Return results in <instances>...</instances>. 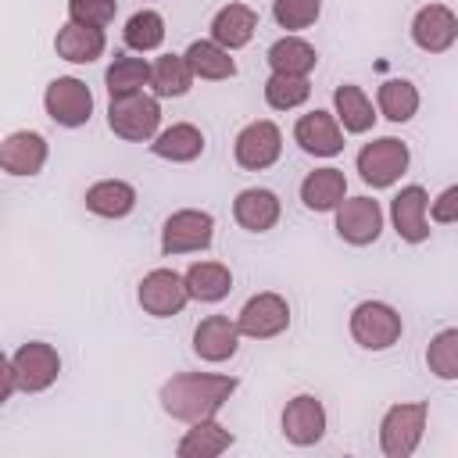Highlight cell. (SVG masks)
<instances>
[{"instance_id":"6da1fadb","label":"cell","mask_w":458,"mask_h":458,"mask_svg":"<svg viewBox=\"0 0 458 458\" xmlns=\"http://www.w3.org/2000/svg\"><path fill=\"white\" fill-rule=\"evenodd\" d=\"M236 394V376L218 372H179L161 383V408L179 422L215 419V411Z\"/></svg>"},{"instance_id":"7a4b0ae2","label":"cell","mask_w":458,"mask_h":458,"mask_svg":"<svg viewBox=\"0 0 458 458\" xmlns=\"http://www.w3.org/2000/svg\"><path fill=\"white\" fill-rule=\"evenodd\" d=\"M157 100L161 97H154L147 89L111 97V104H107V129L118 140H129V143L154 140L157 129H161V104Z\"/></svg>"},{"instance_id":"3957f363","label":"cell","mask_w":458,"mask_h":458,"mask_svg":"<svg viewBox=\"0 0 458 458\" xmlns=\"http://www.w3.org/2000/svg\"><path fill=\"white\" fill-rule=\"evenodd\" d=\"M426 419H429L426 401H401V404L386 408V415L379 422V451L386 458H411L422 444Z\"/></svg>"},{"instance_id":"277c9868","label":"cell","mask_w":458,"mask_h":458,"mask_svg":"<svg viewBox=\"0 0 458 458\" xmlns=\"http://www.w3.org/2000/svg\"><path fill=\"white\" fill-rule=\"evenodd\" d=\"M404 333V322H401V311L386 301H361L354 304L351 311V336L358 347L365 351H386L401 340Z\"/></svg>"},{"instance_id":"5b68a950","label":"cell","mask_w":458,"mask_h":458,"mask_svg":"<svg viewBox=\"0 0 458 458\" xmlns=\"http://www.w3.org/2000/svg\"><path fill=\"white\" fill-rule=\"evenodd\" d=\"M408 161H411V154H408L404 140L379 136V140H372V143H365L358 150V175L365 179V186L386 190V186H394L408 172Z\"/></svg>"},{"instance_id":"8992f818","label":"cell","mask_w":458,"mask_h":458,"mask_svg":"<svg viewBox=\"0 0 458 458\" xmlns=\"http://www.w3.org/2000/svg\"><path fill=\"white\" fill-rule=\"evenodd\" d=\"M7 361H11V372H14L18 390H25V394H43V390H50V386L57 383V376H61V354H57V347L47 344V340H29V344H21Z\"/></svg>"},{"instance_id":"52a82bcc","label":"cell","mask_w":458,"mask_h":458,"mask_svg":"<svg viewBox=\"0 0 458 458\" xmlns=\"http://www.w3.org/2000/svg\"><path fill=\"white\" fill-rule=\"evenodd\" d=\"M211 240H215V218H211V211H200V208L172 211L161 225V250L168 258L208 250Z\"/></svg>"},{"instance_id":"ba28073f","label":"cell","mask_w":458,"mask_h":458,"mask_svg":"<svg viewBox=\"0 0 458 458\" xmlns=\"http://www.w3.org/2000/svg\"><path fill=\"white\" fill-rule=\"evenodd\" d=\"M43 107H47L50 122H57L64 129H79L93 118V93L82 79L57 75V79H50V86L43 93Z\"/></svg>"},{"instance_id":"9c48e42d","label":"cell","mask_w":458,"mask_h":458,"mask_svg":"<svg viewBox=\"0 0 458 458\" xmlns=\"http://www.w3.org/2000/svg\"><path fill=\"white\" fill-rule=\"evenodd\" d=\"M279 154H283V132H279V125L268 122V118L247 122V125L236 132V140H233V157H236V165L247 168V172H265V168H272V165L279 161Z\"/></svg>"},{"instance_id":"30bf717a","label":"cell","mask_w":458,"mask_h":458,"mask_svg":"<svg viewBox=\"0 0 458 458\" xmlns=\"http://www.w3.org/2000/svg\"><path fill=\"white\" fill-rule=\"evenodd\" d=\"M136 301H140V308H143L147 315H154V318H172V315H179V311L186 308V301H193V297H190L186 276H179L175 268H154V272H147V276L140 279Z\"/></svg>"},{"instance_id":"8fae6325","label":"cell","mask_w":458,"mask_h":458,"mask_svg":"<svg viewBox=\"0 0 458 458\" xmlns=\"http://www.w3.org/2000/svg\"><path fill=\"white\" fill-rule=\"evenodd\" d=\"M236 326L250 340H272V336L286 333V326H290V304H286L283 293L261 290V293L247 297V304L236 315Z\"/></svg>"},{"instance_id":"7c38bea8","label":"cell","mask_w":458,"mask_h":458,"mask_svg":"<svg viewBox=\"0 0 458 458\" xmlns=\"http://www.w3.org/2000/svg\"><path fill=\"white\" fill-rule=\"evenodd\" d=\"M383 233V208L372 197H344L336 208V236L351 247H369Z\"/></svg>"},{"instance_id":"4fadbf2b","label":"cell","mask_w":458,"mask_h":458,"mask_svg":"<svg viewBox=\"0 0 458 458\" xmlns=\"http://www.w3.org/2000/svg\"><path fill=\"white\" fill-rule=\"evenodd\" d=\"M458 39V14L447 4H426L411 18V43L426 54H444Z\"/></svg>"},{"instance_id":"5bb4252c","label":"cell","mask_w":458,"mask_h":458,"mask_svg":"<svg viewBox=\"0 0 458 458\" xmlns=\"http://www.w3.org/2000/svg\"><path fill=\"white\" fill-rule=\"evenodd\" d=\"M283 437L293 447H311L326 437V408L315 394H297L283 408Z\"/></svg>"},{"instance_id":"9a60e30c","label":"cell","mask_w":458,"mask_h":458,"mask_svg":"<svg viewBox=\"0 0 458 458\" xmlns=\"http://www.w3.org/2000/svg\"><path fill=\"white\" fill-rule=\"evenodd\" d=\"M293 140H297V147H301L304 154H311V157H333V154L344 150V125H340L336 114L315 107V111H308V114L297 118Z\"/></svg>"},{"instance_id":"2e32d148","label":"cell","mask_w":458,"mask_h":458,"mask_svg":"<svg viewBox=\"0 0 458 458\" xmlns=\"http://www.w3.org/2000/svg\"><path fill=\"white\" fill-rule=\"evenodd\" d=\"M390 222L404 243H422L429 236V193L419 182L401 186V193L390 200Z\"/></svg>"},{"instance_id":"e0dca14e","label":"cell","mask_w":458,"mask_h":458,"mask_svg":"<svg viewBox=\"0 0 458 458\" xmlns=\"http://www.w3.org/2000/svg\"><path fill=\"white\" fill-rule=\"evenodd\" d=\"M240 336L243 333H240V326L229 315H208L193 329V354L200 361H211V365L229 361L240 351Z\"/></svg>"},{"instance_id":"ac0fdd59","label":"cell","mask_w":458,"mask_h":458,"mask_svg":"<svg viewBox=\"0 0 458 458\" xmlns=\"http://www.w3.org/2000/svg\"><path fill=\"white\" fill-rule=\"evenodd\" d=\"M279 215H283V204H279V197H276L272 190H265V186L240 190L236 200H233V218H236V225L247 229V233H268V229H276Z\"/></svg>"},{"instance_id":"d6986e66","label":"cell","mask_w":458,"mask_h":458,"mask_svg":"<svg viewBox=\"0 0 458 458\" xmlns=\"http://www.w3.org/2000/svg\"><path fill=\"white\" fill-rule=\"evenodd\" d=\"M0 165L7 175H36L47 165V140L32 129H18L0 143Z\"/></svg>"},{"instance_id":"ffe728a7","label":"cell","mask_w":458,"mask_h":458,"mask_svg":"<svg viewBox=\"0 0 458 458\" xmlns=\"http://www.w3.org/2000/svg\"><path fill=\"white\" fill-rule=\"evenodd\" d=\"M254 32H258V11L247 7V4H240V0L218 7L215 18H211V39L222 43L225 50L247 47L254 39Z\"/></svg>"},{"instance_id":"44dd1931","label":"cell","mask_w":458,"mask_h":458,"mask_svg":"<svg viewBox=\"0 0 458 458\" xmlns=\"http://www.w3.org/2000/svg\"><path fill=\"white\" fill-rule=\"evenodd\" d=\"M107 39H104V29H93V25H79V21H64L54 36V50L61 61H72V64H93L100 54H104Z\"/></svg>"},{"instance_id":"7402d4cb","label":"cell","mask_w":458,"mask_h":458,"mask_svg":"<svg viewBox=\"0 0 458 458\" xmlns=\"http://www.w3.org/2000/svg\"><path fill=\"white\" fill-rule=\"evenodd\" d=\"M344 197H347V175L333 165L308 172L301 182V200L308 211H336Z\"/></svg>"},{"instance_id":"603a6c76","label":"cell","mask_w":458,"mask_h":458,"mask_svg":"<svg viewBox=\"0 0 458 458\" xmlns=\"http://www.w3.org/2000/svg\"><path fill=\"white\" fill-rule=\"evenodd\" d=\"M150 150L161 157V161H172V165H186V161H197L204 154V132L190 122H175L168 129H161L154 140H150Z\"/></svg>"},{"instance_id":"cb8c5ba5","label":"cell","mask_w":458,"mask_h":458,"mask_svg":"<svg viewBox=\"0 0 458 458\" xmlns=\"http://www.w3.org/2000/svg\"><path fill=\"white\" fill-rule=\"evenodd\" d=\"M86 211L100 218H125L136 208V186L125 179H100L86 190Z\"/></svg>"},{"instance_id":"d4e9b609","label":"cell","mask_w":458,"mask_h":458,"mask_svg":"<svg viewBox=\"0 0 458 458\" xmlns=\"http://www.w3.org/2000/svg\"><path fill=\"white\" fill-rule=\"evenodd\" d=\"M229 447H233V433L215 419H200V422H190V429L175 444V454L179 458H215Z\"/></svg>"},{"instance_id":"484cf974","label":"cell","mask_w":458,"mask_h":458,"mask_svg":"<svg viewBox=\"0 0 458 458\" xmlns=\"http://www.w3.org/2000/svg\"><path fill=\"white\" fill-rule=\"evenodd\" d=\"M333 107H336L333 114L340 118L344 132L361 136V132H369V129L376 125V107H372V100L365 97V89L354 86V82H340V86H336V93H333Z\"/></svg>"},{"instance_id":"4316f807","label":"cell","mask_w":458,"mask_h":458,"mask_svg":"<svg viewBox=\"0 0 458 458\" xmlns=\"http://www.w3.org/2000/svg\"><path fill=\"white\" fill-rule=\"evenodd\" d=\"M182 276H186L190 297L200 301V304H215L233 290V272L222 261H193Z\"/></svg>"},{"instance_id":"83f0119b","label":"cell","mask_w":458,"mask_h":458,"mask_svg":"<svg viewBox=\"0 0 458 458\" xmlns=\"http://www.w3.org/2000/svg\"><path fill=\"white\" fill-rule=\"evenodd\" d=\"M229 54L233 50H225L215 39H193L186 47V61H190L193 75L197 79H208V82H222V79H233L236 75V61Z\"/></svg>"},{"instance_id":"f1b7e54d","label":"cell","mask_w":458,"mask_h":458,"mask_svg":"<svg viewBox=\"0 0 458 458\" xmlns=\"http://www.w3.org/2000/svg\"><path fill=\"white\" fill-rule=\"evenodd\" d=\"M193 68L186 54H161L150 61V89L154 97H182L193 86Z\"/></svg>"},{"instance_id":"f546056e","label":"cell","mask_w":458,"mask_h":458,"mask_svg":"<svg viewBox=\"0 0 458 458\" xmlns=\"http://www.w3.org/2000/svg\"><path fill=\"white\" fill-rule=\"evenodd\" d=\"M268 68L272 72H283V75H311L315 64H318V54L308 39L301 36H283L268 47Z\"/></svg>"},{"instance_id":"4dcf8cb0","label":"cell","mask_w":458,"mask_h":458,"mask_svg":"<svg viewBox=\"0 0 458 458\" xmlns=\"http://www.w3.org/2000/svg\"><path fill=\"white\" fill-rule=\"evenodd\" d=\"M376 107H379L383 118H390L397 125L408 122V118H415V111H419V89H415V82H408V79H386L376 89Z\"/></svg>"},{"instance_id":"1f68e13d","label":"cell","mask_w":458,"mask_h":458,"mask_svg":"<svg viewBox=\"0 0 458 458\" xmlns=\"http://www.w3.org/2000/svg\"><path fill=\"white\" fill-rule=\"evenodd\" d=\"M104 86L111 97H122V93H136L143 86H150V61L143 57H129V54H118L107 72H104Z\"/></svg>"},{"instance_id":"d6a6232c","label":"cell","mask_w":458,"mask_h":458,"mask_svg":"<svg viewBox=\"0 0 458 458\" xmlns=\"http://www.w3.org/2000/svg\"><path fill=\"white\" fill-rule=\"evenodd\" d=\"M122 39H125L129 50L150 54V50H157V47L165 43V18H161L157 11H150V7H143V11H136V14L125 21Z\"/></svg>"},{"instance_id":"836d02e7","label":"cell","mask_w":458,"mask_h":458,"mask_svg":"<svg viewBox=\"0 0 458 458\" xmlns=\"http://www.w3.org/2000/svg\"><path fill=\"white\" fill-rule=\"evenodd\" d=\"M308 97H311L308 75H283V72H272L268 82H265V104H268L272 111H293V107H301Z\"/></svg>"},{"instance_id":"e575fe53","label":"cell","mask_w":458,"mask_h":458,"mask_svg":"<svg viewBox=\"0 0 458 458\" xmlns=\"http://www.w3.org/2000/svg\"><path fill=\"white\" fill-rule=\"evenodd\" d=\"M426 369L437 379H458V329H440L426 344Z\"/></svg>"},{"instance_id":"d590c367","label":"cell","mask_w":458,"mask_h":458,"mask_svg":"<svg viewBox=\"0 0 458 458\" xmlns=\"http://www.w3.org/2000/svg\"><path fill=\"white\" fill-rule=\"evenodd\" d=\"M318 14H322V0H272V18L286 32L311 29L318 21Z\"/></svg>"},{"instance_id":"8d00e7d4","label":"cell","mask_w":458,"mask_h":458,"mask_svg":"<svg viewBox=\"0 0 458 458\" xmlns=\"http://www.w3.org/2000/svg\"><path fill=\"white\" fill-rule=\"evenodd\" d=\"M118 0H68V21L79 25H93V29H107L114 21Z\"/></svg>"},{"instance_id":"74e56055","label":"cell","mask_w":458,"mask_h":458,"mask_svg":"<svg viewBox=\"0 0 458 458\" xmlns=\"http://www.w3.org/2000/svg\"><path fill=\"white\" fill-rule=\"evenodd\" d=\"M429 215H433V222H440V225L458 222V182H454V186H447V190H440V193L433 197Z\"/></svg>"}]
</instances>
